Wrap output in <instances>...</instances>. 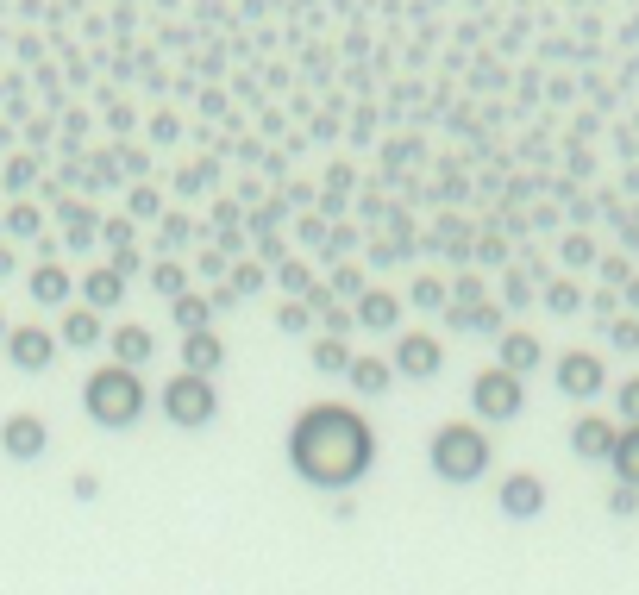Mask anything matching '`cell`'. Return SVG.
I'll return each instance as SVG.
<instances>
[{
	"instance_id": "30bf717a",
	"label": "cell",
	"mask_w": 639,
	"mask_h": 595,
	"mask_svg": "<svg viewBox=\"0 0 639 595\" xmlns=\"http://www.w3.org/2000/svg\"><path fill=\"white\" fill-rule=\"evenodd\" d=\"M614 445H621V426H614L608 414H583V420L571 426V451H577V458H589V464H608Z\"/></svg>"
},
{
	"instance_id": "2e32d148",
	"label": "cell",
	"mask_w": 639,
	"mask_h": 595,
	"mask_svg": "<svg viewBox=\"0 0 639 595\" xmlns=\"http://www.w3.org/2000/svg\"><path fill=\"white\" fill-rule=\"evenodd\" d=\"M226 364V339L220 332H182V370L188 376H213Z\"/></svg>"
},
{
	"instance_id": "4dcf8cb0",
	"label": "cell",
	"mask_w": 639,
	"mask_h": 595,
	"mask_svg": "<svg viewBox=\"0 0 639 595\" xmlns=\"http://www.w3.org/2000/svg\"><path fill=\"white\" fill-rule=\"evenodd\" d=\"M608 345H614V351H639V314L608 320Z\"/></svg>"
},
{
	"instance_id": "d6a6232c",
	"label": "cell",
	"mask_w": 639,
	"mask_h": 595,
	"mask_svg": "<svg viewBox=\"0 0 639 595\" xmlns=\"http://www.w3.org/2000/svg\"><path fill=\"white\" fill-rule=\"evenodd\" d=\"M614 408H621V420H627V426H639V376H627V383L614 389Z\"/></svg>"
},
{
	"instance_id": "7c38bea8",
	"label": "cell",
	"mask_w": 639,
	"mask_h": 595,
	"mask_svg": "<svg viewBox=\"0 0 639 595\" xmlns=\"http://www.w3.org/2000/svg\"><path fill=\"white\" fill-rule=\"evenodd\" d=\"M107 351H113V364H120V370H145L151 357H157V332L126 320V326H113V332H107Z\"/></svg>"
},
{
	"instance_id": "3957f363",
	"label": "cell",
	"mask_w": 639,
	"mask_h": 595,
	"mask_svg": "<svg viewBox=\"0 0 639 595\" xmlns=\"http://www.w3.org/2000/svg\"><path fill=\"white\" fill-rule=\"evenodd\" d=\"M489 433L477 420H445L439 433H433V445H426V464H433V476L439 483H452V489H464V483H477V476L489 470Z\"/></svg>"
},
{
	"instance_id": "44dd1931",
	"label": "cell",
	"mask_w": 639,
	"mask_h": 595,
	"mask_svg": "<svg viewBox=\"0 0 639 595\" xmlns=\"http://www.w3.org/2000/svg\"><path fill=\"white\" fill-rule=\"evenodd\" d=\"M151 295H163V301L188 295V270L176 264V257H151Z\"/></svg>"
},
{
	"instance_id": "277c9868",
	"label": "cell",
	"mask_w": 639,
	"mask_h": 595,
	"mask_svg": "<svg viewBox=\"0 0 639 595\" xmlns=\"http://www.w3.org/2000/svg\"><path fill=\"white\" fill-rule=\"evenodd\" d=\"M157 414L170 420V426H182V433H201V426L220 414V389H213V376H188V370H176L170 383L157 389Z\"/></svg>"
},
{
	"instance_id": "9c48e42d",
	"label": "cell",
	"mask_w": 639,
	"mask_h": 595,
	"mask_svg": "<svg viewBox=\"0 0 639 595\" xmlns=\"http://www.w3.org/2000/svg\"><path fill=\"white\" fill-rule=\"evenodd\" d=\"M57 345L63 339H51L44 326H7V364L13 370H51L57 364Z\"/></svg>"
},
{
	"instance_id": "5b68a950",
	"label": "cell",
	"mask_w": 639,
	"mask_h": 595,
	"mask_svg": "<svg viewBox=\"0 0 639 595\" xmlns=\"http://www.w3.org/2000/svg\"><path fill=\"white\" fill-rule=\"evenodd\" d=\"M470 408H477V420L502 426V420H514L520 408H527V383L508 376L502 364H489V370H477V383H470Z\"/></svg>"
},
{
	"instance_id": "d4e9b609",
	"label": "cell",
	"mask_w": 639,
	"mask_h": 595,
	"mask_svg": "<svg viewBox=\"0 0 639 595\" xmlns=\"http://www.w3.org/2000/svg\"><path fill=\"white\" fill-rule=\"evenodd\" d=\"M276 282L289 289V301H301L307 289H314V270H307V264H295V257H282V264H276Z\"/></svg>"
},
{
	"instance_id": "f1b7e54d",
	"label": "cell",
	"mask_w": 639,
	"mask_h": 595,
	"mask_svg": "<svg viewBox=\"0 0 639 595\" xmlns=\"http://www.w3.org/2000/svg\"><path fill=\"white\" fill-rule=\"evenodd\" d=\"M307 326H314V307H307V301H282L276 307V332H295V339H301Z\"/></svg>"
},
{
	"instance_id": "4316f807",
	"label": "cell",
	"mask_w": 639,
	"mask_h": 595,
	"mask_svg": "<svg viewBox=\"0 0 639 595\" xmlns=\"http://www.w3.org/2000/svg\"><path fill=\"white\" fill-rule=\"evenodd\" d=\"M408 301H414V307H439V314H445V301H452V289H445L439 276H414V289H408Z\"/></svg>"
},
{
	"instance_id": "83f0119b",
	"label": "cell",
	"mask_w": 639,
	"mask_h": 595,
	"mask_svg": "<svg viewBox=\"0 0 639 595\" xmlns=\"http://www.w3.org/2000/svg\"><path fill=\"white\" fill-rule=\"evenodd\" d=\"M270 282V270L257 264V257H245V264H232V295H257Z\"/></svg>"
},
{
	"instance_id": "ffe728a7",
	"label": "cell",
	"mask_w": 639,
	"mask_h": 595,
	"mask_svg": "<svg viewBox=\"0 0 639 595\" xmlns=\"http://www.w3.org/2000/svg\"><path fill=\"white\" fill-rule=\"evenodd\" d=\"M307 357H314V370H320V376H345V370H351V357H358V351H351L345 339H333V332H320V339H314V351H307Z\"/></svg>"
},
{
	"instance_id": "52a82bcc",
	"label": "cell",
	"mask_w": 639,
	"mask_h": 595,
	"mask_svg": "<svg viewBox=\"0 0 639 595\" xmlns=\"http://www.w3.org/2000/svg\"><path fill=\"white\" fill-rule=\"evenodd\" d=\"M552 383H558L564 395H571V401H589V395H602L608 370H602V357H596V351H558Z\"/></svg>"
},
{
	"instance_id": "f6af8a7d",
	"label": "cell",
	"mask_w": 639,
	"mask_h": 595,
	"mask_svg": "<svg viewBox=\"0 0 639 595\" xmlns=\"http://www.w3.org/2000/svg\"><path fill=\"white\" fill-rule=\"evenodd\" d=\"M627 301H633V307H639V276H627Z\"/></svg>"
},
{
	"instance_id": "ee69618b",
	"label": "cell",
	"mask_w": 639,
	"mask_h": 595,
	"mask_svg": "<svg viewBox=\"0 0 639 595\" xmlns=\"http://www.w3.org/2000/svg\"><path fill=\"white\" fill-rule=\"evenodd\" d=\"M13 270H19V257H13L7 245H0V276H13Z\"/></svg>"
},
{
	"instance_id": "7bdbcfd3",
	"label": "cell",
	"mask_w": 639,
	"mask_h": 595,
	"mask_svg": "<svg viewBox=\"0 0 639 595\" xmlns=\"http://www.w3.org/2000/svg\"><path fill=\"white\" fill-rule=\"evenodd\" d=\"M602 276H608V282H621V289H627V264H621V257H602Z\"/></svg>"
},
{
	"instance_id": "ab89813d",
	"label": "cell",
	"mask_w": 639,
	"mask_h": 595,
	"mask_svg": "<svg viewBox=\"0 0 639 595\" xmlns=\"http://www.w3.org/2000/svg\"><path fill=\"white\" fill-rule=\"evenodd\" d=\"M101 238H107L113 251H126V245H132V220H107V226H101Z\"/></svg>"
},
{
	"instance_id": "b9f144b4",
	"label": "cell",
	"mask_w": 639,
	"mask_h": 595,
	"mask_svg": "<svg viewBox=\"0 0 639 595\" xmlns=\"http://www.w3.org/2000/svg\"><path fill=\"white\" fill-rule=\"evenodd\" d=\"M113 270H120V276H138V270H145V257L126 245V251H113Z\"/></svg>"
},
{
	"instance_id": "cb8c5ba5",
	"label": "cell",
	"mask_w": 639,
	"mask_h": 595,
	"mask_svg": "<svg viewBox=\"0 0 639 595\" xmlns=\"http://www.w3.org/2000/svg\"><path fill=\"white\" fill-rule=\"evenodd\" d=\"M170 314H176V326H182V332H207V320H213V301L188 289L182 301H170Z\"/></svg>"
},
{
	"instance_id": "9a60e30c",
	"label": "cell",
	"mask_w": 639,
	"mask_h": 595,
	"mask_svg": "<svg viewBox=\"0 0 639 595\" xmlns=\"http://www.w3.org/2000/svg\"><path fill=\"white\" fill-rule=\"evenodd\" d=\"M495 351H502V370H508V376H520V383H527V376L546 364V345H539L533 332H514V326L502 332V339H495Z\"/></svg>"
},
{
	"instance_id": "8fae6325",
	"label": "cell",
	"mask_w": 639,
	"mask_h": 595,
	"mask_svg": "<svg viewBox=\"0 0 639 595\" xmlns=\"http://www.w3.org/2000/svg\"><path fill=\"white\" fill-rule=\"evenodd\" d=\"M502 514L508 520H533V514H546V483H539L533 470H514V476H502Z\"/></svg>"
},
{
	"instance_id": "60d3db41",
	"label": "cell",
	"mask_w": 639,
	"mask_h": 595,
	"mask_svg": "<svg viewBox=\"0 0 639 595\" xmlns=\"http://www.w3.org/2000/svg\"><path fill=\"white\" fill-rule=\"evenodd\" d=\"M326 289H339V295H351V301H358V295H364V276H358V270H339L333 282H326Z\"/></svg>"
},
{
	"instance_id": "603a6c76",
	"label": "cell",
	"mask_w": 639,
	"mask_h": 595,
	"mask_svg": "<svg viewBox=\"0 0 639 595\" xmlns=\"http://www.w3.org/2000/svg\"><path fill=\"white\" fill-rule=\"evenodd\" d=\"M188 238H195V220H188V213H163L157 220V257H176Z\"/></svg>"
},
{
	"instance_id": "5bb4252c",
	"label": "cell",
	"mask_w": 639,
	"mask_h": 595,
	"mask_svg": "<svg viewBox=\"0 0 639 595\" xmlns=\"http://www.w3.org/2000/svg\"><path fill=\"white\" fill-rule=\"evenodd\" d=\"M351 320H358L364 332H395L401 326V295L395 289H364L358 301H351Z\"/></svg>"
},
{
	"instance_id": "4fadbf2b",
	"label": "cell",
	"mask_w": 639,
	"mask_h": 595,
	"mask_svg": "<svg viewBox=\"0 0 639 595\" xmlns=\"http://www.w3.org/2000/svg\"><path fill=\"white\" fill-rule=\"evenodd\" d=\"M76 289H82V307H94V314H113V307L126 301V276L113 270V264H94L88 276H76Z\"/></svg>"
},
{
	"instance_id": "6da1fadb",
	"label": "cell",
	"mask_w": 639,
	"mask_h": 595,
	"mask_svg": "<svg viewBox=\"0 0 639 595\" xmlns=\"http://www.w3.org/2000/svg\"><path fill=\"white\" fill-rule=\"evenodd\" d=\"M289 464L314 489H351L376 464V433L351 401H314L289 426Z\"/></svg>"
},
{
	"instance_id": "ac0fdd59",
	"label": "cell",
	"mask_w": 639,
	"mask_h": 595,
	"mask_svg": "<svg viewBox=\"0 0 639 595\" xmlns=\"http://www.w3.org/2000/svg\"><path fill=\"white\" fill-rule=\"evenodd\" d=\"M345 383L358 389V395H383L389 383H395V370H389V357H351V370H345Z\"/></svg>"
},
{
	"instance_id": "e575fe53",
	"label": "cell",
	"mask_w": 639,
	"mask_h": 595,
	"mask_svg": "<svg viewBox=\"0 0 639 595\" xmlns=\"http://www.w3.org/2000/svg\"><path fill=\"white\" fill-rule=\"evenodd\" d=\"M477 301H483V276H470V270H464V276L452 282V307H477Z\"/></svg>"
},
{
	"instance_id": "ba28073f",
	"label": "cell",
	"mask_w": 639,
	"mask_h": 595,
	"mask_svg": "<svg viewBox=\"0 0 639 595\" xmlns=\"http://www.w3.org/2000/svg\"><path fill=\"white\" fill-rule=\"evenodd\" d=\"M44 445H51V426H44L38 414H7V420H0V451H7L13 464L44 458Z\"/></svg>"
},
{
	"instance_id": "74e56055",
	"label": "cell",
	"mask_w": 639,
	"mask_h": 595,
	"mask_svg": "<svg viewBox=\"0 0 639 595\" xmlns=\"http://www.w3.org/2000/svg\"><path fill=\"white\" fill-rule=\"evenodd\" d=\"M282 251H289V238H282V232H264V238H257V264H282Z\"/></svg>"
},
{
	"instance_id": "836d02e7",
	"label": "cell",
	"mask_w": 639,
	"mask_h": 595,
	"mask_svg": "<svg viewBox=\"0 0 639 595\" xmlns=\"http://www.w3.org/2000/svg\"><path fill=\"white\" fill-rule=\"evenodd\" d=\"M132 220H163V195H157V188H132Z\"/></svg>"
},
{
	"instance_id": "7402d4cb",
	"label": "cell",
	"mask_w": 639,
	"mask_h": 595,
	"mask_svg": "<svg viewBox=\"0 0 639 595\" xmlns=\"http://www.w3.org/2000/svg\"><path fill=\"white\" fill-rule=\"evenodd\" d=\"M614 476H621L627 489H639V426H621V445H614Z\"/></svg>"
},
{
	"instance_id": "8992f818",
	"label": "cell",
	"mask_w": 639,
	"mask_h": 595,
	"mask_svg": "<svg viewBox=\"0 0 639 595\" xmlns=\"http://www.w3.org/2000/svg\"><path fill=\"white\" fill-rule=\"evenodd\" d=\"M389 370H401L408 383H433V376L445 370V345H439V332H395Z\"/></svg>"
},
{
	"instance_id": "bcb514c9",
	"label": "cell",
	"mask_w": 639,
	"mask_h": 595,
	"mask_svg": "<svg viewBox=\"0 0 639 595\" xmlns=\"http://www.w3.org/2000/svg\"><path fill=\"white\" fill-rule=\"evenodd\" d=\"M0 345H7V314H0Z\"/></svg>"
},
{
	"instance_id": "d590c367",
	"label": "cell",
	"mask_w": 639,
	"mask_h": 595,
	"mask_svg": "<svg viewBox=\"0 0 639 595\" xmlns=\"http://www.w3.org/2000/svg\"><path fill=\"white\" fill-rule=\"evenodd\" d=\"M564 264H596V238L571 232V238H564Z\"/></svg>"
},
{
	"instance_id": "8d00e7d4",
	"label": "cell",
	"mask_w": 639,
	"mask_h": 595,
	"mask_svg": "<svg viewBox=\"0 0 639 595\" xmlns=\"http://www.w3.org/2000/svg\"><path fill=\"white\" fill-rule=\"evenodd\" d=\"M608 514H621V520H627V514H639V489L614 483V489H608Z\"/></svg>"
},
{
	"instance_id": "f546056e",
	"label": "cell",
	"mask_w": 639,
	"mask_h": 595,
	"mask_svg": "<svg viewBox=\"0 0 639 595\" xmlns=\"http://www.w3.org/2000/svg\"><path fill=\"white\" fill-rule=\"evenodd\" d=\"M546 307H552V314H577L583 289H577V282H546Z\"/></svg>"
},
{
	"instance_id": "7a4b0ae2",
	"label": "cell",
	"mask_w": 639,
	"mask_h": 595,
	"mask_svg": "<svg viewBox=\"0 0 639 595\" xmlns=\"http://www.w3.org/2000/svg\"><path fill=\"white\" fill-rule=\"evenodd\" d=\"M82 408H88L94 426H107V433H126V426L145 420L151 395H145V383H138V370L101 364V370H88V383H82Z\"/></svg>"
},
{
	"instance_id": "f35d334b",
	"label": "cell",
	"mask_w": 639,
	"mask_h": 595,
	"mask_svg": "<svg viewBox=\"0 0 639 595\" xmlns=\"http://www.w3.org/2000/svg\"><path fill=\"white\" fill-rule=\"evenodd\" d=\"M320 320H326V332H333V339H345V332H351V326H358V320H351V307H339V301H333V307H326V314H320Z\"/></svg>"
},
{
	"instance_id": "484cf974",
	"label": "cell",
	"mask_w": 639,
	"mask_h": 595,
	"mask_svg": "<svg viewBox=\"0 0 639 595\" xmlns=\"http://www.w3.org/2000/svg\"><path fill=\"white\" fill-rule=\"evenodd\" d=\"M0 226H7V232H19V238H38L44 213H38L32 201H13V207H7V220H0Z\"/></svg>"
},
{
	"instance_id": "1f68e13d",
	"label": "cell",
	"mask_w": 639,
	"mask_h": 595,
	"mask_svg": "<svg viewBox=\"0 0 639 595\" xmlns=\"http://www.w3.org/2000/svg\"><path fill=\"white\" fill-rule=\"evenodd\" d=\"M502 301H508V307H527V301H533L527 270H508V276H502Z\"/></svg>"
},
{
	"instance_id": "d6986e66",
	"label": "cell",
	"mask_w": 639,
	"mask_h": 595,
	"mask_svg": "<svg viewBox=\"0 0 639 595\" xmlns=\"http://www.w3.org/2000/svg\"><path fill=\"white\" fill-rule=\"evenodd\" d=\"M57 332H63V345L88 351V345H101V314H94V307H69Z\"/></svg>"
},
{
	"instance_id": "e0dca14e",
	"label": "cell",
	"mask_w": 639,
	"mask_h": 595,
	"mask_svg": "<svg viewBox=\"0 0 639 595\" xmlns=\"http://www.w3.org/2000/svg\"><path fill=\"white\" fill-rule=\"evenodd\" d=\"M26 289H32L38 307H69V295H76V276H69L63 264H38Z\"/></svg>"
}]
</instances>
